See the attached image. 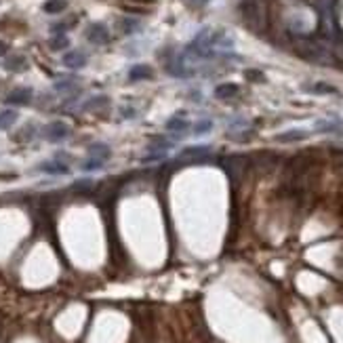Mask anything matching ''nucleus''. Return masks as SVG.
<instances>
[{
    "instance_id": "15",
    "label": "nucleus",
    "mask_w": 343,
    "mask_h": 343,
    "mask_svg": "<svg viewBox=\"0 0 343 343\" xmlns=\"http://www.w3.org/2000/svg\"><path fill=\"white\" fill-rule=\"evenodd\" d=\"M64 8H66L64 0H49V2H45V11L47 13H61Z\"/></svg>"
},
{
    "instance_id": "11",
    "label": "nucleus",
    "mask_w": 343,
    "mask_h": 343,
    "mask_svg": "<svg viewBox=\"0 0 343 343\" xmlns=\"http://www.w3.org/2000/svg\"><path fill=\"white\" fill-rule=\"evenodd\" d=\"M305 137H307V133H303V131H297V129L276 135V139H278V141H282V143H284V141H303Z\"/></svg>"
},
{
    "instance_id": "9",
    "label": "nucleus",
    "mask_w": 343,
    "mask_h": 343,
    "mask_svg": "<svg viewBox=\"0 0 343 343\" xmlns=\"http://www.w3.org/2000/svg\"><path fill=\"white\" fill-rule=\"evenodd\" d=\"M89 154L95 156V158H101V160H108V158L112 156V149L105 143H93V145H89Z\"/></svg>"
},
{
    "instance_id": "2",
    "label": "nucleus",
    "mask_w": 343,
    "mask_h": 343,
    "mask_svg": "<svg viewBox=\"0 0 343 343\" xmlns=\"http://www.w3.org/2000/svg\"><path fill=\"white\" fill-rule=\"evenodd\" d=\"M86 38L91 42H95V45H105V42L110 40V32L103 23H93V25H89V30H86Z\"/></svg>"
},
{
    "instance_id": "10",
    "label": "nucleus",
    "mask_w": 343,
    "mask_h": 343,
    "mask_svg": "<svg viewBox=\"0 0 343 343\" xmlns=\"http://www.w3.org/2000/svg\"><path fill=\"white\" fill-rule=\"evenodd\" d=\"M17 118H19V114H17L15 110H4V112H0V129H11Z\"/></svg>"
},
{
    "instance_id": "18",
    "label": "nucleus",
    "mask_w": 343,
    "mask_h": 343,
    "mask_svg": "<svg viewBox=\"0 0 343 343\" xmlns=\"http://www.w3.org/2000/svg\"><path fill=\"white\" fill-rule=\"evenodd\" d=\"M68 45H69V40L66 36H57V38L51 40V49L53 51H61V49H66Z\"/></svg>"
},
{
    "instance_id": "16",
    "label": "nucleus",
    "mask_w": 343,
    "mask_h": 343,
    "mask_svg": "<svg viewBox=\"0 0 343 343\" xmlns=\"http://www.w3.org/2000/svg\"><path fill=\"white\" fill-rule=\"evenodd\" d=\"M210 147L208 145H196V147H186L181 152V156H200V154H208Z\"/></svg>"
},
{
    "instance_id": "12",
    "label": "nucleus",
    "mask_w": 343,
    "mask_h": 343,
    "mask_svg": "<svg viewBox=\"0 0 343 343\" xmlns=\"http://www.w3.org/2000/svg\"><path fill=\"white\" fill-rule=\"evenodd\" d=\"M25 66H28V64H25V59L19 57V55H17V57H11V59H6V61H4V68H6V69H11V72H21V69H25Z\"/></svg>"
},
{
    "instance_id": "8",
    "label": "nucleus",
    "mask_w": 343,
    "mask_h": 343,
    "mask_svg": "<svg viewBox=\"0 0 343 343\" xmlns=\"http://www.w3.org/2000/svg\"><path fill=\"white\" fill-rule=\"evenodd\" d=\"M215 95H217L219 99L234 97V95H238V84H234V82H223V84H219L217 89H215Z\"/></svg>"
},
{
    "instance_id": "20",
    "label": "nucleus",
    "mask_w": 343,
    "mask_h": 343,
    "mask_svg": "<svg viewBox=\"0 0 343 343\" xmlns=\"http://www.w3.org/2000/svg\"><path fill=\"white\" fill-rule=\"evenodd\" d=\"M314 91H318V93H337L335 86H331V84H322V82L314 84Z\"/></svg>"
},
{
    "instance_id": "7",
    "label": "nucleus",
    "mask_w": 343,
    "mask_h": 343,
    "mask_svg": "<svg viewBox=\"0 0 343 343\" xmlns=\"http://www.w3.org/2000/svg\"><path fill=\"white\" fill-rule=\"evenodd\" d=\"M129 78L131 80H145V78H152V68L143 66V64L133 66L129 69Z\"/></svg>"
},
{
    "instance_id": "5",
    "label": "nucleus",
    "mask_w": 343,
    "mask_h": 343,
    "mask_svg": "<svg viewBox=\"0 0 343 343\" xmlns=\"http://www.w3.org/2000/svg\"><path fill=\"white\" fill-rule=\"evenodd\" d=\"M166 129H169V131H177V135L183 137V131L190 129V122L186 120V112H181V114H177V116H173L169 122H166Z\"/></svg>"
},
{
    "instance_id": "1",
    "label": "nucleus",
    "mask_w": 343,
    "mask_h": 343,
    "mask_svg": "<svg viewBox=\"0 0 343 343\" xmlns=\"http://www.w3.org/2000/svg\"><path fill=\"white\" fill-rule=\"evenodd\" d=\"M68 135H69V127L66 125V122H51L49 127H45V137L53 143L64 141Z\"/></svg>"
},
{
    "instance_id": "22",
    "label": "nucleus",
    "mask_w": 343,
    "mask_h": 343,
    "mask_svg": "<svg viewBox=\"0 0 343 343\" xmlns=\"http://www.w3.org/2000/svg\"><path fill=\"white\" fill-rule=\"evenodd\" d=\"M246 76H249V80H257V82H261V80H263V74L255 72V69H249V72H246Z\"/></svg>"
},
{
    "instance_id": "19",
    "label": "nucleus",
    "mask_w": 343,
    "mask_h": 343,
    "mask_svg": "<svg viewBox=\"0 0 343 343\" xmlns=\"http://www.w3.org/2000/svg\"><path fill=\"white\" fill-rule=\"evenodd\" d=\"M74 84H76V80L68 78V80H57V82H55V89H57V91H68V89H72Z\"/></svg>"
},
{
    "instance_id": "23",
    "label": "nucleus",
    "mask_w": 343,
    "mask_h": 343,
    "mask_svg": "<svg viewBox=\"0 0 343 343\" xmlns=\"http://www.w3.org/2000/svg\"><path fill=\"white\" fill-rule=\"evenodd\" d=\"M6 51H8V47L4 45V42H0V57H2V55H4V53H6Z\"/></svg>"
},
{
    "instance_id": "4",
    "label": "nucleus",
    "mask_w": 343,
    "mask_h": 343,
    "mask_svg": "<svg viewBox=\"0 0 343 343\" xmlns=\"http://www.w3.org/2000/svg\"><path fill=\"white\" fill-rule=\"evenodd\" d=\"M8 103H13V105H28L32 101V89H15L8 93V97H6Z\"/></svg>"
},
{
    "instance_id": "14",
    "label": "nucleus",
    "mask_w": 343,
    "mask_h": 343,
    "mask_svg": "<svg viewBox=\"0 0 343 343\" xmlns=\"http://www.w3.org/2000/svg\"><path fill=\"white\" fill-rule=\"evenodd\" d=\"M318 133H339L341 125L339 122H318Z\"/></svg>"
},
{
    "instance_id": "6",
    "label": "nucleus",
    "mask_w": 343,
    "mask_h": 343,
    "mask_svg": "<svg viewBox=\"0 0 343 343\" xmlns=\"http://www.w3.org/2000/svg\"><path fill=\"white\" fill-rule=\"evenodd\" d=\"M38 169L42 173H49V175H68L69 173V166L68 164H61L57 160H49V162H42Z\"/></svg>"
},
{
    "instance_id": "13",
    "label": "nucleus",
    "mask_w": 343,
    "mask_h": 343,
    "mask_svg": "<svg viewBox=\"0 0 343 343\" xmlns=\"http://www.w3.org/2000/svg\"><path fill=\"white\" fill-rule=\"evenodd\" d=\"M210 129H213V122H210V120H200V122H196V125L192 127V135H196V137L206 135V133H210Z\"/></svg>"
},
{
    "instance_id": "21",
    "label": "nucleus",
    "mask_w": 343,
    "mask_h": 343,
    "mask_svg": "<svg viewBox=\"0 0 343 343\" xmlns=\"http://www.w3.org/2000/svg\"><path fill=\"white\" fill-rule=\"evenodd\" d=\"M103 103H108V97H95V99H91L89 103H86V105H84V110L97 108V105H103Z\"/></svg>"
},
{
    "instance_id": "17",
    "label": "nucleus",
    "mask_w": 343,
    "mask_h": 343,
    "mask_svg": "<svg viewBox=\"0 0 343 343\" xmlns=\"http://www.w3.org/2000/svg\"><path fill=\"white\" fill-rule=\"evenodd\" d=\"M103 162H105V160H101V158L91 156V160H86V162L82 164V169H84V171H99L101 166H103Z\"/></svg>"
},
{
    "instance_id": "3",
    "label": "nucleus",
    "mask_w": 343,
    "mask_h": 343,
    "mask_svg": "<svg viewBox=\"0 0 343 343\" xmlns=\"http://www.w3.org/2000/svg\"><path fill=\"white\" fill-rule=\"evenodd\" d=\"M64 66L69 69H80L86 66V53L82 51H69L64 55Z\"/></svg>"
}]
</instances>
